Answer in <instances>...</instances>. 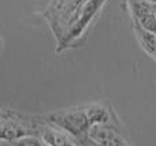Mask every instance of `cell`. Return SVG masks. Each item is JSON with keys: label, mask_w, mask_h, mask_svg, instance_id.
Instances as JSON below:
<instances>
[{"label": "cell", "mask_w": 156, "mask_h": 146, "mask_svg": "<svg viewBox=\"0 0 156 146\" xmlns=\"http://www.w3.org/2000/svg\"><path fill=\"white\" fill-rule=\"evenodd\" d=\"M40 137L48 146H81V144L69 133L58 128L56 126L47 122L40 131Z\"/></svg>", "instance_id": "cell-6"}, {"label": "cell", "mask_w": 156, "mask_h": 146, "mask_svg": "<svg viewBox=\"0 0 156 146\" xmlns=\"http://www.w3.org/2000/svg\"><path fill=\"white\" fill-rule=\"evenodd\" d=\"M14 146H48L44 142V139L40 135H30L19 139L16 142H11Z\"/></svg>", "instance_id": "cell-8"}, {"label": "cell", "mask_w": 156, "mask_h": 146, "mask_svg": "<svg viewBox=\"0 0 156 146\" xmlns=\"http://www.w3.org/2000/svg\"><path fill=\"white\" fill-rule=\"evenodd\" d=\"M154 59H155V60H156V55H155V57H154Z\"/></svg>", "instance_id": "cell-10"}, {"label": "cell", "mask_w": 156, "mask_h": 146, "mask_svg": "<svg viewBox=\"0 0 156 146\" xmlns=\"http://www.w3.org/2000/svg\"><path fill=\"white\" fill-rule=\"evenodd\" d=\"M45 119L48 123L56 126L58 128L74 137L80 144L88 142L89 131L94 126L90 111H89V104L54 112V114L47 115Z\"/></svg>", "instance_id": "cell-1"}, {"label": "cell", "mask_w": 156, "mask_h": 146, "mask_svg": "<svg viewBox=\"0 0 156 146\" xmlns=\"http://www.w3.org/2000/svg\"><path fill=\"white\" fill-rule=\"evenodd\" d=\"M104 3L105 0H85L80 5L77 12L70 18V30L65 37V44L73 42L76 38H78L85 32L88 25L96 16V14L99 12V10L103 7Z\"/></svg>", "instance_id": "cell-3"}, {"label": "cell", "mask_w": 156, "mask_h": 146, "mask_svg": "<svg viewBox=\"0 0 156 146\" xmlns=\"http://www.w3.org/2000/svg\"><path fill=\"white\" fill-rule=\"evenodd\" d=\"M133 30H134V34H136V37H137V41L141 45V48L151 57H155V55H156V33L148 32V30L143 29V27L137 26V25H133Z\"/></svg>", "instance_id": "cell-7"}, {"label": "cell", "mask_w": 156, "mask_h": 146, "mask_svg": "<svg viewBox=\"0 0 156 146\" xmlns=\"http://www.w3.org/2000/svg\"><path fill=\"white\" fill-rule=\"evenodd\" d=\"M133 25L156 33V7L147 0H126Z\"/></svg>", "instance_id": "cell-5"}, {"label": "cell", "mask_w": 156, "mask_h": 146, "mask_svg": "<svg viewBox=\"0 0 156 146\" xmlns=\"http://www.w3.org/2000/svg\"><path fill=\"white\" fill-rule=\"evenodd\" d=\"M147 2H149V3H151V4L156 5V0H147Z\"/></svg>", "instance_id": "cell-9"}, {"label": "cell", "mask_w": 156, "mask_h": 146, "mask_svg": "<svg viewBox=\"0 0 156 146\" xmlns=\"http://www.w3.org/2000/svg\"><path fill=\"white\" fill-rule=\"evenodd\" d=\"M45 123V117L25 116L12 109L2 111V130L0 137L4 142H16L25 137L40 135Z\"/></svg>", "instance_id": "cell-2"}, {"label": "cell", "mask_w": 156, "mask_h": 146, "mask_svg": "<svg viewBox=\"0 0 156 146\" xmlns=\"http://www.w3.org/2000/svg\"><path fill=\"white\" fill-rule=\"evenodd\" d=\"M88 142L92 146H130L119 130V124H96L90 128Z\"/></svg>", "instance_id": "cell-4"}, {"label": "cell", "mask_w": 156, "mask_h": 146, "mask_svg": "<svg viewBox=\"0 0 156 146\" xmlns=\"http://www.w3.org/2000/svg\"><path fill=\"white\" fill-rule=\"evenodd\" d=\"M155 7H156V5H155Z\"/></svg>", "instance_id": "cell-11"}]
</instances>
